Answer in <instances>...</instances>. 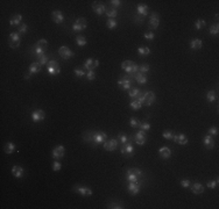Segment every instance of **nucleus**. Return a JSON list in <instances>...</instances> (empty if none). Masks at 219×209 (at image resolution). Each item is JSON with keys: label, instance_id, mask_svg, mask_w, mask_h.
Segmentation results:
<instances>
[{"label": "nucleus", "instance_id": "f257e3e1", "mask_svg": "<svg viewBox=\"0 0 219 209\" xmlns=\"http://www.w3.org/2000/svg\"><path fill=\"white\" fill-rule=\"evenodd\" d=\"M47 49H48V42H47V40H44V38H41V40H39V41L33 45L32 52H33V55H35L37 57V56L44 55Z\"/></svg>", "mask_w": 219, "mask_h": 209}, {"label": "nucleus", "instance_id": "f03ea898", "mask_svg": "<svg viewBox=\"0 0 219 209\" xmlns=\"http://www.w3.org/2000/svg\"><path fill=\"white\" fill-rule=\"evenodd\" d=\"M142 178V171L140 168H128L126 172V179L128 182H137Z\"/></svg>", "mask_w": 219, "mask_h": 209}, {"label": "nucleus", "instance_id": "7ed1b4c3", "mask_svg": "<svg viewBox=\"0 0 219 209\" xmlns=\"http://www.w3.org/2000/svg\"><path fill=\"white\" fill-rule=\"evenodd\" d=\"M139 100H140L142 105H146V106H152L153 102L155 101V93L152 92V91H149V92H143V93H141L140 97H139Z\"/></svg>", "mask_w": 219, "mask_h": 209}, {"label": "nucleus", "instance_id": "20e7f679", "mask_svg": "<svg viewBox=\"0 0 219 209\" xmlns=\"http://www.w3.org/2000/svg\"><path fill=\"white\" fill-rule=\"evenodd\" d=\"M121 69L124 70L125 72H127L128 74H134L139 71V66L132 61H125L121 63Z\"/></svg>", "mask_w": 219, "mask_h": 209}, {"label": "nucleus", "instance_id": "39448f33", "mask_svg": "<svg viewBox=\"0 0 219 209\" xmlns=\"http://www.w3.org/2000/svg\"><path fill=\"white\" fill-rule=\"evenodd\" d=\"M21 43V36L20 34L18 32H14V33H11L8 36V45L12 48V49H17L18 47L20 45Z\"/></svg>", "mask_w": 219, "mask_h": 209}, {"label": "nucleus", "instance_id": "423d86ee", "mask_svg": "<svg viewBox=\"0 0 219 209\" xmlns=\"http://www.w3.org/2000/svg\"><path fill=\"white\" fill-rule=\"evenodd\" d=\"M86 27H87L86 19H85V17H78V19L74 22V25H72V30L76 32V33H79V32L85 30Z\"/></svg>", "mask_w": 219, "mask_h": 209}, {"label": "nucleus", "instance_id": "0eeeda50", "mask_svg": "<svg viewBox=\"0 0 219 209\" xmlns=\"http://www.w3.org/2000/svg\"><path fill=\"white\" fill-rule=\"evenodd\" d=\"M107 139V135L106 132L104 131H96L92 135V142L96 144V145H99V144H104Z\"/></svg>", "mask_w": 219, "mask_h": 209}, {"label": "nucleus", "instance_id": "6e6552de", "mask_svg": "<svg viewBox=\"0 0 219 209\" xmlns=\"http://www.w3.org/2000/svg\"><path fill=\"white\" fill-rule=\"evenodd\" d=\"M47 71L50 76H57L61 72V67L56 61H49V63L47 64Z\"/></svg>", "mask_w": 219, "mask_h": 209}, {"label": "nucleus", "instance_id": "1a4fd4ad", "mask_svg": "<svg viewBox=\"0 0 219 209\" xmlns=\"http://www.w3.org/2000/svg\"><path fill=\"white\" fill-rule=\"evenodd\" d=\"M72 191L83 195V197H91L92 194H93L91 188H89L86 186H82V185H75L74 187H72Z\"/></svg>", "mask_w": 219, "mask_h": 209}, {"label": "nucleus", "instance_id": "9d476101", "mask_svg": "<svg viewBox=\"0 0 219 209\" xmlns=\"http://www.w3.org/2000/svg\"><path fill=\"white\" fill-rule=\"evenodd\" d=\"M160 25V17H159V14L156 12H153L150 14V17H149V22H148V27L150 30H155L157 29Z\"/></svg>", "mask_w": 219, "mask_h": 209}, {"label": "nucleus", "instance_id": "9b49d317", "mask_svg": "<svg viewBox=\"0 0 219 209\" xmlns=\"http://www.w3.org/2000/svg\"><path fill=\"white\" fill-rule=\"evenodd\" d=\"M120 152H121V155L126 158H129V157H132L134 155V148H133V145L129 142L124 145H121V148H120Z\"/></svg>", "mask_w": 219, "mask_h": 209}, {"label": "nucleus", "instance_id": "f8f14e48", "mask_svg": "<svg viewBox=\"0 0 219 209\" xmlns=\"http://www.w3.org/2000/svg\"><path fill=\"white\" fill-rule=\"evenodd\" d=\"M65 155V148L63 147V145H57V147H55L53 149V151H51V157L54 158L55 160H58L63 158Z\"/></svg>", "mask_w": 219, "mask_h": 209}, {"label": "nucleus", "instance_id": "ddd939ff", "mask_svg": "<svg viewBox=\"0 0 219 209\" xmlns=\"http://www.w3.org/2000/svg\"><path fill=\"white\" fill-rule=\"evenodd\" d=\"M104 145V149L106 150V151H114V150H117V148H118V145H119V142H118V139L116 138H111V139H106V142L103 144Z\"/></svg>", "mask_w": 219, "mask_h": 209}, {"label": "nucleus", "instance_id": "4468645a", "mask_svg": "<svg viewBox=\"0 0 219 209\" xmlns=\"http://www.w3.org/2000/svg\"><path fill=\"white\" fill-rule=\"evenodd\" d=\"M46 119V112L42 111V109H35L32 112V120L35 123L42 122L43 120Z\"/></svg>", "mask_w": 219, "mask_h": 209}, {"label": "nucleus", "instance_id": "2eb2a0df", "mask_svg": "<svg viewBox=\"0 0 219 209\" xmlns=\"http://www.w3.org/2000/svg\"><path fill=\"white\" fill-rule=\"evenodd\" d=\"M58 55L63 58V59H69L74 56L75 53L74 51H71L66 45H62V47H60V49H58Z\"/></svg>", "mask_w": 219, "mask_h": 209}, {"label": "nucleus", "instance_id": "dca6fc26", "mask_svg": "<svg viewBox=\"0 0 219 209\" xmlns=\"http://www.w3.org/2000/svg\"><path fill=\"white\" fill-rule=\"evenodd\" d=\"M134 142L138 145H143L147 142V135H146V131L139 130L134 136Z\"/></svg>", "mask_w": 219, "mask_h": 209}, {"label": "nucleus", "instance_id": "f3484780", "mask_svg": "<svg viewBox=\"0 0 219 209\" xmlns=\"http://www.w3.org/2000/svg\"><path fill=\"white\" fill-rule=\"evenodd\" d=\"M99 65V61H97V59H92V58H87L86 61L84 62V64H83V67L87 71H90V70H95L96 67H98Z\"/></svg>", "mask_w": 219, "mask_h": 209}, {"label": "nucleus", "instance_id": "a211bd4d", "mask_svg": "<svg viewBox=\"0 0 219 209\" xmlns=\"http://www.w3.org/2000/svg\"><path fill=\"white\" fill-rule=\"evenodd\" d=\"M140 188H141V185L138 181L137 182H128L127 185V191L131 195H137L138 193L140 192Z\"/></svg>", "mask_w": 219, "mask_h": 209}, {"label": "nucleus", "instance_id": "6ab92c4d", "mask_svg": "<svg viewBox=\"0 0 219 209\" xmlns=\"http://www.w3.org/2000/svg\"><path fill=\"white\" fill-rule=\"evenodd\" d=\"M117 84H118V86H119L123 91L131 90V86H132V82H131V79H128V78H121V79H119Z\"/></svg>", "mask_w": 219, "mask_h": 209}, {"label": "nucleus", "instance_id": "aec40b11", "mask_svg": "<svg viewBox=\"0 0 219 209\" xmlns=\"http://www.w3.org/2000/svg\"><path fill=\"white\" fill-rule=\"evenodd\" d=\"M92 9H93V12L97 14V15H102V14H105V6L103 4H100L99 1H93V4H92Z\"/></svg>", "mask_w": 219, "mask_h": 209}, {"label": "nucleus", "instance_id": "412c9836", "mask_svg": "<svg viewBox=\"0 0 219 209\" xmlns=\"http://www.w3.org/2000/svg\"><path fill=\"white\" fill-rule=\"evenodd\" d=\"M12 174L14 178L21 179V178L23 177V174H25V170H23V167L20 166V165H14L12 167Z\"/></svg>", "mask_w": 219, "mask_h": 209}, {"label": "nucleus", "instance_id": "4be33fe9", "mask_svg": "<svg viewBox=\"0 0 219 209\" xmlns=\"http://www.w3.org/2000/svg\"><path fill=\"white\" fill-rule=\"evenodd\" d=\"M51 19L54 21L55 23H62L63 21H64V15H63V13L61 11H58V9H55L54 12L51 13Z\"/></svg>", "mask_w": 219, "mask_h": 209}, {"label": "nucleus", "instance_id": "5701e85b", "mask_svg": "<svg viewBox=\"0 0 219 209\" xmlns=\"http://www.w3.org/2000/svg\"><path fill=\"white\" fill-rule=\"evenodd\" d=\"M174 142L178 145H186V144L189 143V139L186 137L184 134H178V135H175L174 136Z\"/></svg>", "mask_w": 219, "mask_h": 209}, {"label": "nucleus", "instance_id": "b1692460", "mask_svg": "<svg viewBox=\"0 0 219 209\" xmlns=\"http://www.w3.org/2000/svg\"><path fill=\"white\" fill-rule=\"evenodd\" d=\"M203 144H204V147H205L207 150H212V149L215 148V141L212 138V136L209 135V134L204 136V138H203Z\"/></svg>", "mask_w": 219, "mask_h": 209}, {"label": "nucleus", "instance_id": "393cba45", "mask_svg": "<svg viewBox=\"0 0 219 209\" xmlns=\"http://www.w3.org/2000/svg\"><path fill=\"white\" fill-rule=\"evenodd\" d=\"M137 13L138 15H140V17H145L148 15L149 13V7L147 5H143V4H140L137 6Z\"/></svg>", "mask_w": 219, "mask_h": 209}, {"label": "nucleus", "instance_id": "a878e982", "mask_svg": "<svg viewBox=\"0 0 219 209\" xmlns=\"http://www.w3.org/2000/svg\"><path fill=\"white\" fill-rule=\"evenodd\" d=\"M159 156L161 157L162 159H169L171 156V150L168 147H162L159 150Z\"/></svg>", "mask_w": 219, "mask_h": 209}, {"label": "nucleus", "instance_id": "bb28decb", "mask_svg": "<svg viewBox=\"0 0 219 209\" xmlns=\"http://www.w3.org/2000/svg\"><path fill=\"white\" fill-rule=\"evenodd\" d=\"M190 187L194 194H202L204 192V186L201 182H194L190 185Z\"/></svg>", "mask_w": 219, "mask_h": 209}, {"label": "nucleus", "instance_id": "cd10ccee", "mask_svg": "<svg viewBox=\"0 0 219 209\" xmlns=\"http://www.w3.org/2000/svg\"><path fill=\"white\" fill-rule=\"evenodd\" d=\"M42 69V65H40L37 62H34V63H32L30 65H29L28 67V73L30 74H34V73H39L40 71H41Z\"/></svg>", "mask_w": 219, "mask_h": 209}, {"label": "nucleus", "instance_id": "c85d7f7f", "mask_svg": "<svg viewBox=\"0 0 219 209\" xmlns=\"http://www.w3.org/2000/svg\"><path fill=\"white\" fill-rule=\"evenodd\" d=\"M21 21H22V15L21 14H15L9 19V25L11 26H19L21 25Z\"/></svg>", "mask_w": 219, "mask_h": 209}, {"label": "nucleus", "instance_id": "c756f323", "mask_svg": "<svg viewBox=\"0 0 219 209\" xmlns=\"http://www.w3.org/2000/svg\"><path fill=\"white\" fill-rule=\"evenodd\" d=\"M133 77H134L135 80H137L139 84H141V85H143V84L147 82V77L145 76V73H141V72H139V71H138L137 73L134 74Z\"/></svg>", "mask_w": 219, "mask_h": 209}, {"label": "nucleus", "instance_id": "7c9ffc66", "mask_svg": "<svg viewBox=\"0 0 219 209\" xmlns=\"http://www.w3.org/2000/svg\"><path fill=\"white\" fill-rule=\"evenodd\" d=\"M203 47V42L199 40V38H194L192 41L190 42V48L192 50H199Z\"/></svg>", "mask_w": 219, "mask_h": 209}, {"label": "nucleus", "instance_id": "2f4dec72", "mask_svg": "<svg viewBox=\"0 0 219 209\" xmlns=\"http://www.w3.org/2000/svg\"><path fill=\"white\" fill-rule=\"evenodd\" d=\"M15 149H17V147H15V144L13 143V142H7L6 145H5L4 150L6 155H11V153H13V152L15 151Z\"/></svg>", "mask_w": 219, "mask_h": 209}, {"label": "nucleus", "instance_id": "473e14b6", "mask_svg": "<svg viewBox=\"0 0 219 209\" xmlns=\"http://www.w3.org/2000/svg\"><path fill=\"white\" fill-rule=\"evenodd\" d=\"M129 107L132 108L133 111H138L142 107V102H141L139 99H133L132 101L129 102Z\"/></svg>", "mask_w": 219, "mask_h": 209}, {"label": "nucleus", "instance_id": "72a5a7b5", "mask_svg": "<svg viewBox=\"0 0 219 209\" xmlns=\"http://www.w3.org/2000/svg\"><path fill=\"white\" fill-rule=\"evenodd\" d=\"M141 94V91L139 88H131V90L128 91V97L132 99H138L140 97Z\"/></svg>", "mask_w": 219, "mask_h": 209}, {"label": "nucleus", "instance_id": "f704fd0d", "mask_svg": "<svg viewBox=\"0 0 219 209\" xmlns=\"http://www.w3.org/2000/svg\"><path fill=\"white\" fill-rule=\"evenodd\" d=\"M37 63L40 64V65H47L48 63H49V61H48V56H47L46 53L44 55H41V56H37Z\"/></svg>", "mask_w": 219, "mask_h": 209}, {"label": "nucleus", "instance_id": "c9c22d12", "mask_svg": "<svg viewBox=\"0 0 219 209\" xmlns=\"http://www.w3.org/2000/svg\"><path fill=\"white\" fill-rule=\"evenodd\" d=\"M105 14L108 17V19H114L118 17V11L116 8H108L105 11Z\"/></svg>", "mask_w": 219, "mask_h": 209}, {"label": "nucleus", "instance_id": "e433bc0d", "mask_svg": "<svg viewBox=\"0 0 219 209\" xmlns=\"http://www.w3.org/2000/svg\"><path fill=\"white\" fill-rule=\"evenodd\" d=\"M138 52L140 53L141 56H148L149 53H150V49H149L148 47H139L138 48Z\"/></svg>", "mask_w": 219, "mask_h": 209}, {"label": "nucleus", "instance_id": "4c0bfd02", "mask_svg": "<svg viewBox=\"0 0 219 209\" xmlns=\"http://www.w3.org/2000/svg\"><path fill=\"white\" fill-rule=\"evenodd\" d=\"M216 99H217V93H216V91H209L206 94V100L209 102H213L216 101Z\"/></svg>", "mask_w": 219, "mask_h": 209}, {"label": "nucleus", "instance_id": "58836bf2", "mask_svg": "<svg viewBox=\"0 0 219 209\" xmlns=\"http://www.w3.org/2000/svg\"><path fill=\"white\" fill-rule=\"evenodd\" d=\"M76 44L78 45V47H84V45L86 44V38L82 35H78V36H76Z\"/></svg>", "mask_w": 219, "mask_h": 209}, {"label": "nucleus", "instance_id": "ea45409f", "mask_svg": "<svg viewBox=\"0 0 219 209\" xmlns=\"http://www.w3.org/2000/svg\"><path fill=\"white\" fill-rule=\"evenodd\" d=\"M117 26H118V22H117L116 19H108L106 21V27L110 29H114L117 28Z\"/></svg>", "mask_w": 219, "mask_h": 209}, {"label": "nucleus", "instance_id": "a19ab883", "mask_svg": "<svg viewBox=\"0 0 219 209\" xmlns=\"http://www.w3.org/2000/svg\"><path fill=\"white\" fill-rule=\"evenodd\" d=\"M118 142H119V144H121V145H124V144L128 143V137L127 135H125V134H119L118 135Z\"/></svg>", "mask_w": 219, "mask_h": 209}, {"label": "nucleus", "instance_id": "79ce46f5", "mask_svg": "<svg viewBox=\"0 0 219 209\" xmlns=\"http://www.w3.org/2000/svg\"><path fill=\"white\" fill-rule=\"evenodd\" d=\"M206 26V22H205V20L204 19H198V20L195 22V27H196V29H202L204 28Z\"/></svg>", "mask_w": 219, "mask_h": 209}, {"label": "nucleus", "instance_id": "37998d69", "mask_svg": "<svg viewBox=\"0 0 219 209\" xmlns=\"http://www.w3.org/2000/svg\"><path fill=\"white\" fill-rule=\"evenodd\" d=\"M162 136L164 137L165 139H169V141H173L174 139V136H175V134H174L171 130H164L163 132H162Z\"/></svg>", "mask_w": 219, "mask_h": 209}, {"label": "nucleus", "instance_id": "c03bdc74", "mask_svg": "<svg viewBox=\"0 0 219 209\" xmlns=\"http://www.w3.org/2000/svg\"><path fill=\"white\" fill-rule=\"evenodd\" d=\"M209 33L210 35H218L219 33V26L218 23H215V25H212L209 29Z\"/></svg>", "mask_w": 219, "mask_h": 209}, {"label": "nucleus", "instance_id": "a18cd8bd", "mask_svg": "<svg viewBox=\"0 0 219 209\" xmlns=\"http://www.w3.org/2000/svg\"><path fill=\"white\" fill-rule=\"evenodd\" d=\"M140 122L141 121H139V120H138L137 117H134V116H132V117L129 119V126L132 128H139Z\"/></svg>", "mask_w": 219, "mask_h": 209}, {"label": "nucleus", "instance_id": "49530a36", "mask_svg": "<svg viewBox=\"0 0 219 209\" xmlns=\"http://www.w3.org/2000/svg\"><path fill=\"white\" fill-rule=\"evenodd\" d=\"M139 129L142 131H148L150 129V124H149L147 121H143V122H140L139 124Z\"/></svg>", "mask_w": 219, "mask_h": 209}, {"label": "nucleus", "instance_id": "de8ad7c7", "mask_svg": "<svg viewBox=\"0 0 219 209\" xmlns=\"http://www.w3.org/2000/svg\"><path fill=\"white\" fill-rule=\"evenodd\" d=\"M28 32V26L26 25V23H21L19 27H18V33L20 34H26Z\"/></svg>", "mask_w": 219, "mask_h": 209}, {"label": "nucleus", "instance_id": "09e8293b", "mask_svg": "<svg viewBox=\"0 0 219 209\" xmlns=\"http://www.w3.org/2000/svg\"><path fill=\"white\" fill-rule=\"evenodd\" d=\"M218 179H216V180H210L206 182V186L207 188H211V189H215L217 188V186H218Z\"/></svg>", "mask_w": 219, "mask_h": 209}, {"label": "nucleus", "instance_id": "8fccbe9b", "mask_svg": "<svg viewBox=\"0 0 219 209\" xmlns=\"http://www.w3.org/2000/svg\"><path fill=\"white\" fill-rule=\"evenodd\" d=\"M92 135H93V132H90V131H86V132H84L83 134V139L85 141V142H92Z\"/></svg>", "mask_w": 219, "mask_h": 209}, {"label": "nucleus", "instance_id": "3c124183", "mask_svg": "<svg viewBox=\"0 0 219 209\" xmlns=\"http://www.w3.org/2000/svg\"><path fill=\"white\" fill-rule=\"evenodd\" d=\"M86 79H87V80H90V82H92V80H95V79H96V72H95V70H90V71H87V73H86Z\"/></svg>", "mask_w": 219, "mask_h": 209}, {"label": "nucleus", "instance_id": "603ef678", "mask_svg": "<svg viewBox=\"0 0 219 209\" xmlns=\"http://www.w3.org/2000/svg\"><path fill=\"white\" fill-rule=\"evenodd\" d=\"M74 72H75V74H76V77H78V78H82V77H84V76H85L84 70L79 69V67H76V69L74 70Z\"/></svg>", "mask_w": 219, "mask_h": 209}, {"label": "nucleus", "instance_id": "864d4df0", "mask_svg": "<svg viewBox=\"0 0 219 209\" xmlns=\"http://www.w3.org/2000/svg\"><path fill=\"white\" fill-rule=\"evenodd\" d=\"M107 208H111V209H123V205L121 203H117V202H111V203H108Z\"/></svg>", "mask_w": 219, "mask_h": 209}, {"label": "nucleus", "instance_id": "5fc2aeb1", "mask_svg": "<svg viewBox=\"0 0 219 209\" xmlns=\"http://www.w3.org/2000/svg\"><path fill=\"white\" fill-rule=\"evenodd\" d=\"M149 67H150V66H149L148 64H142V65L139 66V72H141V73H147L149 71Z\"/></svg>", "mask_w": 219, "mask_h": 209}, {"label": "nucleus", "instance_id": "6e6d98bb", "mask_svg": "<svg viewBox=\"0 0 219 209\" xmlns=\"http://www.w3.org/2000/svg\"><path fill=\"white\" fill-rule=\"evenodd\" d=\"M51 167H53V170H54L55 172H58V171L62 168V164H61L60 162H57V160H56V162H54V163H53Z\"/></svg>", "mask_w": 219, "mask_h": 209}, {"label": "nucleus", "instance_id": "4d7b16f0", "mask_svg": "<svg viewBox=\"0 0 219 209\" xmlns=\"http://www.w3.org/2000/svg\"><path fill=\"white\" fill-rule=\"evenodd\" d=\"M191 185V181L189 179H182L181 180V186H182L183 188H189Z\"/></svg>", "mask_w": 219, "mask_h": 209}, {"label": "nucleus", "instance_id": "13d9d810", "mask_svg": "<svg viewBox=\"0 0 219 209\" xmlns=\"http://www.w3.org/2000/svg\"><path fill=\"white\" fill-rule=\"evenodd\" d=\"M143 36H145L146 40H148V41H153L154 37H155V34H154L153 32H147V33H145Z\"/></svg>", "mask_w": 219, "mask_h": 209}, {"label": "nucleus", "instance_id": "bf43d9fd", "mask_svg": "<svg viewBox=\"0 0 219 209\" xmlns=\"http://www.w3.org/2000/svg\"><path fill=\"white\" fill-rule=\"evenodd\" d=\"M207 132H209V135H211V136H217V135H218V128H217V127H211Z\"/></svg>", "mask_w": 219, "mask_h": 209}, {"label": "nucleus", "instance_id": "052dcab7", "mask_svg": "<svg viewBox=\"0 0 219 209\" xmlns=\"http://www.w3.org/2000/svg\"><path fill=\"white\" fill-rule=\"evenodd\" d=\"M110 4H111L113 7H119L120 5H121V1H120V0H111Z\"/></svg>", "mask_w": 219, "mask_h": 209}]
</instances>
